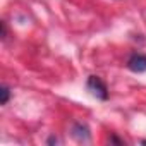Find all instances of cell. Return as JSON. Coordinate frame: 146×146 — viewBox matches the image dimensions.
<instances>
[{
    "label": "cell",
    "instance_id": "cell-1",
    "mask_svg": "<svg viewBox=\"0 0 146 146\" xmlns=\"http://www.w3.org/2000/svg\"><path fill=\"white\" fill-rule=\"evenodd\" d=\"M86 88L98 100H102V102L108 100V88H107V84L103 83V79L100 76H90L88 81H86Z\"/></svg>",
    "mask_w": 146,
    "mask_h": 146
},
{
    "label": "cell",
    "instance_id": "cell-2",
    "mask_svg": "<svg viewBox=\"0 0 146 146\" xmlns=\"http://www.w3.org/2000/svg\"><path fill=\"white\" fill-rule=\"evenodd\" d=\"M127 69L131 72H136V74H141V72H146V55L144 53H131V57L127 58Z\"/></svg>",
    "mask_w": 146,
    "mask_h": 146
},
{
    "label": "cell",
    "instance_id": "cell-3",
    "mask_svg": "<svg viewBox=\"0 0 146 146\" xmlns=\"http://www.w3.org/2000/svg\"><path fill=\"white\" fill-rule=\"evenodd\" d=\"M70 132H72V137H74L76 141H79V143H88L91 139L90 127L86 124H83V122H74V124H72Z\"/></svg>",
    "mask_w": 146,
    "mask_h": 146
},
{
    "label": "cell",
    "instance_id": "cell-4",
    "mask_svg": "<svg viewBox=\"0 0 146 146\" xmlns=\"http://www.w3.org/2000/svg\"><path fill=\"white\" fill-rule=\"evenodd\" d=\"M0 95H2L0 103H2V105H7L9 100H11V88H9L7 84H2V88H0Z\"/></svg>",
    "mask_w": 146,
    "mask_h": 146
},
{
    "label": "cell",
    "instance_id": "cell-5",
    "mask_svg": "<svg viewBox=\"0 0 146 146\" xmlns=\"http://www.w3.org/2000/svg\"><path fill=\"white\" fill-rule=\"evenodd\" d=\"M0 26H2V38H5L7 36V26H5V23H2Z\"/></svg>",
    "mask_w": 146,
    "mask_h": 146
},
{
    "label": "cell",
    "instance_id": "cell-6",
    "mask_svg": "<svg viewBox=\"0 0 146 146\" xmlns=\"http://www.w3.org/2000/svg\"><path fill=\"white\" fill-rule=\"evenodd\" d=\"M110 143H117V144H122V141H120L117 136H110Z\"/></svg>",
    "mask_w": 146,
    "mask_h": 146
},
{
    "label": "cell",
    "instance_id": "cell-7",
    "mask_svg": "<svg viewBox=\"0 0 146 146\" xmlns=\"http://www.w3.org/2000/svg\"><path fill=\"white\" fill-rule=\"evenodd\" d=\"M53 143H57V137H55V136H50V137L46 139V144H53Z\"/></svg>",
    "mask_w": 146,
    "mask_h": 146
},
{
    "label": "cell",
    "instance_id": "cell-8",
    "mask_svg": "<svg viewBox=\"0 0 146 146\" xmlns=\"http://www.w3.org/2000/svg\"><path fill=\"white\" fill-rule=\"evenodd\" d=\"M141 143H143V144H146V139H143V141H141Z\"/></svg>",
    "mask_w": 146,
    "mask_h": 146
}]
</instances>
